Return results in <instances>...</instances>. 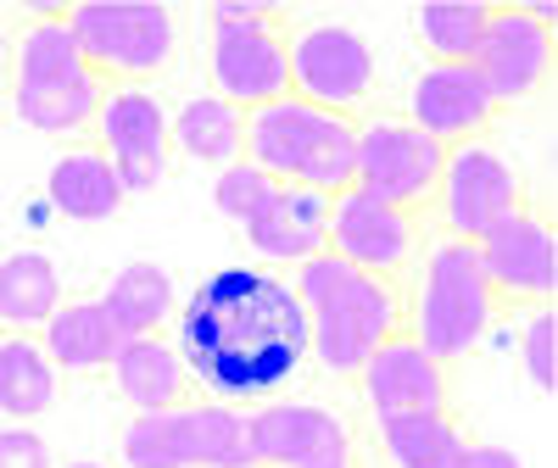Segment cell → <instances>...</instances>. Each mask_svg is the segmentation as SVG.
<instances>
[{"label": "cell", "mask_w": 558, "mask_h": 468, "mask_svg": "<svg viewBox=\"0 0 558 468\" xmlns=\"http://www.w3.org/2000/svg\"><path fill=\"white\" fill-rule=\"evenodd\" d=\"M291 291L307 312V352L330 380H357V368L391 335L408 330V296L391 279H375L330 251L296 268Z\"/></svg>", "instance_id": "2"}, {"label": "cell", "mask_w": 558, "mask_h": 468, "mask_svg": "<svg viewBox=\"0 0 558 468\" xmlns=\"http://www.w3.org/2000/svg\"><path fill=\"white\" fill-rule=\"evenodd\" d=\"M375 446L386 468H458L463 452H470V435L458 430L452 407L391 412V418H375Z\"/></svg>", "instance_id": "20"}, {"label": "cell", "mask_w": 558, "mask_h": 468, "mask_svg": "<svg viewBox=\"0 0 558 468\" xmlns=\"http://www.w3.org/2000/svg\"><path fill=\"white\" fill-rule=\"evenodd\" d=\"M107 373H112V391L134 412H168V407L196 402V385H191V373H184V362H179V352H173L168 335L123 341Z\"/></svg>", "instance_id": "19"}, {"label": "cell", "mask_w": 558, "mask_h": 468, "mask_svg": "<svg viewBox=\"0 0 558 468\" xmlns=\"http://www.w3.org/2000/svg\"><path fill=\"white\" fill-rule=\"evenodd\" d=\"M62 17L84 67L101 84H140L162 73L179 51V17L151 0H84Z\"/></svg>", "instance_id": "7"}, {"label": "cell", "mask_w": 558, "mask_h": 468, "mask_svg": "<svg viewBox=\"0 0 558 468\" xmlns=\"http://www.w3.org/2000/svg\"><path fill=\"white\" fill-rule=\"evenodd\" d=\"M62 307V268L45 251H12L0 262V330L34 335Z\"/></svg>", "instance_id": "25"}, {"label": "cell", "mask_w": 558, "mask_h": 468, "mask_svg": "<svg viewBox=\"0 0 558 468\" xmlns=\"http://www.w3.org/2000/svg\"><path fill=\"white\" fill-rule=\"evenodd\" d=\"M475 251H481V268H486V285L497 296V312L502 307H553V291H558V241H553L547 218H536L525 207L508 223H497Z\"/></svg>", "instance_id": "15"}, {"label": "cell", "mask_w": 558, "mask_h": 468, "mask_svg": "<svg viewBox=\"0 0 558 468\" xmlns=\"http://www.w3.org/2000/svg\"><path fill=\"white\" fill-rule=\"evenodd\" d=\"M436 212H441L447 241L481 246L497 223L525 212V184L497 146L470 139V146L447 151V168H441V184H436Z\"/></svg>", "instance_id": "10"}, {"label": "cell", "mask_w": 558, "mask_h": 468, "mask_svg": "<svg viewBox=\"0 0 558 468\" xmlns=\"http://www.w3.org/2000/svg\"><path fill=\"white\" fill-rule=\"evenodd\" d=\"M413 291L408 296V335L425 346L441 368L463 362L492 330L497 318V296L486 285V268H481V251L463 246V241H441L418 251L413 262Z\"/></svg>", "instance_id": "4"}, {"label": "cell", "mask_w": 558, "mask_h": 468, "mask_svg": "<svg viewBox=\"0 0 558 468\" xmlns=\"http://www.w3.org/2000/svg\"><path fill=\"white\" fill-rule=\"evenodd\" d=\"M107 89L96 73H73V78H57V84H28V89H12V112L34 128V134H78L96 123Z\"/></svg>", "instance_id": "27"}, {"label": "cell", "mask_w": 558, "mask_h": 468, "mask_svg": "<svg viewBox=\"0 0 558 468\" xmlns=\"http://www.w3.org/2000/svg\"><path fill=\"white\" fill-rule=\"evenodd\" d=\"M207 73H213V96L241 112L286 101L291 96L286 12L252 7V0H213L207 7Z\"/></svg>", "instance_id": "5"}, {"label": "cell", "mask_w": 558, "mask_h": 468, "mask_svg": "<svg viewBox=\"0 0 558 468\" xmlns=\"http://www.w3.org/2000/svg\"><path fill=\"white\" fill-rule=\"evenodd\" d=\"M101 157L112 162L123 196H146L168 173V112L151 89L140 84H112L96 112Z\"/></svg>", "instance_id": "14"}, {"label": "cell", "mask_w": 558, "mask_h": 468, "mask_svg": "<svg viewBox=\"0 0 558 468\" xmlns=\"http://www.w3.org/2000/svg\"><path fill=\"white\" fill-rule=\"evenodd\" d=\"M357 391H363V407L375 418H391V412H441L452 402V368H441L425 346L402 330V335H391L375 357L357 368Z\"/></svg>", "instance_id": "17"}, {"label": "cell", "mask_w": 558, "mask_h": 468, "mask_svg": "<svg viewBox=\"0 0 558 468\" xmlns=\"http://www.w3.org/2000/svg\"><path fill=\"white\" fill-rule=\"evenodd\" d=\"M45 196H51V207L73 223H107L129 201L101 151H62L51 162V173H45Z\"/></svg>", "instance_id": "22"}, {"label": "cell", "mask_w": 558, "mask_h": 468, "mask_svg": "<svg viewBox=\"0 0 558 468\" xmlns=\"http://www.w3.org/2000/svg\"><path fill=\"white\" fill-rule=\"evenodd\" d=\"M447 168V146L418 134L408 118H363L357 123V173L352 190L375 196L397 212L425 218L436 207V184Z\"/></svg>", "instance_id": "9"}, {"label": "cell", "mask_w": 558, "mask_h": 468, "mask_svg": "<svg viewBox=\"0 0 558 468\" xmlns=\"http://www.w3.org/2000/svg\"><path fill=\"white\" fill-rule=\"evenodd\" d=\"M286 62H291V96L336 112V118H357L375 101V45H368L352 23H307L296 34H286Z\"/></svg>", "instance_id": "8"}, {"label": "cell", "mask_w": 558, "mask_h": 468, "mask_svg": "<svg viewBox=\"0 0 558 468\" xmlns=\"http://www.w3.org/2000/svg\"><path fill=\"white\" fill-rule=\"evenodd\" d=\"M241 162H252L274 184H302V190H318V196H341L352 190V173H357V118L318 112L296 96L268 101L246 112Z\"/></svg>", "instance_id": "3"}, {"label": "cell", "mask_w": 558, "mask_h": 468, "mask_svg": "<svg viewBox=\"0 0 558 468\" xmlns=\"http://www.w3.org/2000/svg\"><path fill=\"white\" fill-rule=\"evenodd\" d=\"M57 385H62V373L45 357L39 335L0 330V418H17V424L45 418L57 407Z\"/></svg>", "instance_id": "24"}, {"label": "cell", "mask_w": 558, "mask_h": 468, "mask_svg": "<svg viewBox=\"0 0 558 468\" xmlns=\"http://www.w3.org/2000/svg\"><path fill=\"white\" fill-rule=\"evenodd\" d=\"M268 196H274V178L257 173L252 162H235V168H223V173L213 178V207H218L229 223H252V218L268 207Z\"/></svg>", "instance_id": "29"}, {"label": "cell", "mask_w": 558, "mask_h": 468, "mask_svg": "<svg viewBox=\"0 0 558 468\" xmlns=\"http://www.w3.org/2000/svg\"><path fill=\"white\" fill-rule=\"evenodd\" d=\"M0 73H12V34H7V23H0Z\"/></svg>", "instance_id": "33"}, {"label": "cell", "mask_w": 558, "mask_h": 468, "mask_svg": "<svg viewBox=\"0 0 558 468\" xmlns=\"http://www.w3.org/2000/svg\"><path fill=\"white\" fill-rule=\"evenodd\" d=\"M492 118H497V101L470 62H430L408 89V123L447 151L481 139Z\"/></svg>", "instance_id": "16"}, {"label": "cell", "mask_w": 558, "mask_h": 468, "mask_svg": "<svg viewBox=\"0 0 558 468\" xmlns=\"http://www.w3.org/2000/svg\"><path fill=\"white\" fill-rule=\"evenodd\" d=\"M173 352L191 373L196 396L246 407L286 391L313 362L307 312L291 279L268 268H218L179 307Z\"/></svg>", "instance_id": "1"}, {"label": "cell", "mask_w": 558, "mask_h": 468, "mask_svg": "<svg viewBox=\"0 0 558 468\" xmlns=\"http://www.w3.org/2000/svg\"><path fill=\"white\" fill-rule=\"evenodd\" d=\"M0 468H57L51 441H45L34 424H12V430H0Z\"/></svg>", "instance_id": "31"}, {"label": "cell", "mask_w": 558, "mask_h": 468, "mask_svg": "<svg viewBox=\"0 0 558 468\" xmlns=\"http://www.w3.org/2000/svg\"><path fill=\"white\" fill-rule=\"evenodd\" d=\"M341 468H357V463H341Z\"/></svg>", "instance_id": "35"}, {"label": "cell", "mask_w": 558, "mask_h": 468, "mask_svg": "<svg viewBox=\"0 0 558 468\" xmlns=\"http://www.w3.org/2000/svg\"><path fill=\"white\" fill-rule=\"evenodd\" d=\"M458 468H525V463H520L514 452H508V446H486V441L475 446V441H470V452H463V463H458Z\"/></svg>", "instance_id": "32"}, {"label": "cell", "mask_w": 558, "mask_h": 468, "mask_svg": "<svg viewBox=\"0 0 558 468\" xmlns=\"http://www.w3.org/2000/svg\"><path fill=\"white\" fill-rule=\"evenodd\" d=\"M39 346L57 362V373H101V368H112L123 335L101 301H62L51 312V323L39 330Z\"/></svg>", "instance_id": "21"}, {"label": "cell", "mask_w": 558, "mask_h": 468, "mask_svg": "<svg viewBox=\"0 0 558 468\" xmlns=\"http://www.w3.org/2000/svg\"><path fill=\"white\" fill-rule=\"evenodd\" d=\"M0 107H7V101H0Z\"/></svg>", "instance_id": "36"}, {"label": "cell", "mask_w": 558, "mask_h": 468, "mask_svg": "<svg viewBox=\"0 0 558 468\" xmlns=\"http://www.w3.org/2000/svg\"><path fill=\"white\" fill-rule=\"evenodd\" d=\"M62 468H107V463H62Z\"/></svg>", "instance_id": "34"}, {"label": "cell", "mask_w": 558, "mask_h": 468, "mask_svg": "<svg viewBox=\"0 0 558 468\" xmlns=\"http://www.w3.org/2000/svg\"><path fill=\"white\" fill-rule=\"evenodd\" d=\"M96 301L107 307V318L118 323L123 341L162 335V323L173 318V279L162 262H129L107 279V291Z\"/></svg>", "instance_id": "26"}, {"label": "cell", "mask_w": 558, "mask_h": 468, "mask_svg": "<svg viewBox=\"0 0 558 468\" xmlns=\"http://www.w3.org/2000/svg\"><path fill=\"white\" fill-rule=\"evenodd\" d=\"M520 362H525V380L542 396H553V385H558V318H553V307H536L525 318V330H520Z\"/></svg>", "instance_id": "30"}, {"label": "cell", "mask_w": 558, "mask_h": 468, "mask_svg": "<svg viewBox=\"0 0 558 468\" xmlns=\"http://www.w3.org/2000/svg\"><path fill=\"white\" fill-rule=\"evenodd\" d=\"M486 17H492V7H418L413 34L430 62H475Z\"/></svg>", "instance_id": "28"}, {"label": "cell", "mask_w": 558, "mask_h": 468, "mask_svg": "<svg viewBox=\"0 0 558 468\" xmlns=\"http://www.w3.org/2000/svg\"><path fill=\"white\" fill-rule=\"evenodd\" d=\"M413 212H397L375 196L363 190H341L330 196V229H324V251L375 273V279H391V285H402V273L418 262V251H425V234H418Z\"/></svg>", "instance_id": "11"}, {"label": "cell", "mask_w": 558, "mask_h": 468, "mask_svg": "<svg viewBox=\"0 0 558 468\" xmlns=\"http://www.w3.org/2000/svg\"><path fill=\"white\" fill-rule=\"evenodd\" d=\"M168 139L202 168H235L241 151H246V112L229 107L218 96H191L179 101L173 123H168Z\"/></svg>", "instance_id": "23"}, {"label": "cell", "mask_w": 558, "mask_h": 468, "mask_svg": "<svg viewBox=\"0 0 558 468\" xmlns=\"http://www.w3.org/2000/svg\"><path fill=\"white\" fill-rule=\"evenodd\" d=\"M252 468H341L352 463V424L324 402H263L246 412Z\"/></svg>", "instance_id": "12"}, {"label": "cell", "mask_w": 558, "mask_h": 468, "mask_svg": "<svg viewBox=\"0 0 558 468\" xmlns=\"http://www.w3.org/2000/svg\"><path fill=\"white\" fill-rule=\"evenodd\" d=\"M324 229H330V196L302 190V184H274L268 207L252 223H241L246 246L263 262H296V268L324 251Z\"/></svg>", "instance_id": "18"}, {"label": "cell", "mask_w": 558, "mask_h": 468, "mask_svg": "<svg viewBox=\"0 0 558 468\" xmlns=\"http://www.w3.org/2000/svg\"><path fill=\"white\" fill-rule=\"evenodd\" d=\"M123 468H252L246 407L184 402L168 412H134L118 430Z\"/></svg>", "instance_id": "6"}, {"label": "cell", "mask_w": 558, "mask_h": 468, "mask_svg": "<svg viewBox=\"0 0 558 468\" xmlns=\"http://www.w3.org/2000/svg\"><path fill=\"white\" fill-rule=\"evenodd\" d=\"M553 7H492L481 51H475V73L492 89L497 107L531 101L553 73Z\"/></svg>", "instance_id": "13"}]
</instances>
